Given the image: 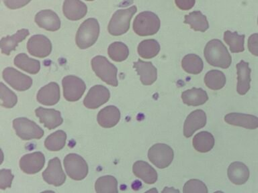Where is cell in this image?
I'll return each mask as SVG.
<instances>
[{"mask_svg":"<svg viewBox=\"0 0 258 193\" xmlns=\"http://www.w3.org/2000/svg\"><path fill=\"white\" fill-rule=\"evenodd\" d=\"M3 78L12 88L18 91L29 89L32 85L31 77L26 75L12 67H7L4 70Z\"/></svg>","mask_w":258,"mask_h":193,"instance_id":"10","label":"cell"},{"mask_svg":"<svg viewBox=\"0 0 258 193\" xmlns=\"http://www.w3.org/2000/svg\"><path fill=\"white\" fill-rule=\"evenodd\" d=\"M161 22L153 12L146 11L139 14L133 22V30L140 36H152L160 29Z\"/></svg>","mask_w":258,"mask_h":193,"instance_id":"3","label":"cell"},{"mask_svg":"<svg viewBox=\"0 0 258 193\" xmlns=\"http://www.w3.org/2000/svg\"><path fill=\"white\" fill-rule=\"evenodd\" d=\"M62 12L68 19L77 21L85 17L88 12V7L84 2L78 0H67L63 2Z\"/></svg>","mask_w":258,"mask_h":193,"instance_id":"21","label":"cell"},{"mask_svg":"<svg viewBox=\"0 0 258 193\" xmlns=\"http://www.w3.org/2000/svg\"><path fill=\"white\" fill-rule=\"evenodd\" d=\"M205 82L208 88L212 90H220L225 86L226 76L223 72L211 70L205 76Z\"/></svg>","mask_w":258,"mask_h":193,"instance_id":"36","label":"cell"},{"mask_svg":"<svg viewBox=\"0 0 258 193\" xmlns=\"http://www.w3.org/2000/svg\"><path fill=\"white\" fill-rule=\"evenodd\" d=\"M227 175L230 181L234 184L242 185L249 180V170L243 162H234L229 165Z\"/></svg>","mask_w":258,"mask_h":193,"instance_id":"25","label":"cell"},{"mask_svg":"<svg viewBox=\"0 0 258 193\" xmlns=\"http://www.w3.org/2000/svg\"><path fill=\"white\" fill-rule=\"evenodd\" d=\"M245 38L244 34L239 35L237 32H232L229 30H227L224 33V40L229 46L232 53H239L244 51Z\"/></svg>","mask_w":258,"mask_h":193,"instance_id":"35","label":"cell"},{"mask_svg":"<svg viewBox=\"0 0 258 193\" xmlns=\"http://www.w3.org/2000/svg\"><path fill=\"white\" fill-rule=\"evenodd\" d=\"M160 48V44L156 40L148 39L141 42L137 48V51L141 58L150 59L159 54Z\"/></svg>","mask_w":258,"mask_h":193,"instance_id":"32","label":"cell"},{"mask_svg":"<svg viewBox=\"0 0 258 193\" xmlns=\"http://www.w3.org/2000/svg\"><path fill=\"white\" fill-rule=\"evenodd\" d=\"M42 178L48 184L54 186H60L64 184L66 176L59 159L54 158L49 160L47 168L42 172Z\"/></svg>","mask_w":258,"mask_h":193,"instance_id":"12","label":"cell"},{"mask_svg":"<svg viewBox=\"0 0 258 193\" xmlns=\"http://www.w3.org/2000/svg\"><path fill=\"white\" fill-rule=\"evenodd\" d=\"M174 158L173 149L165 144H155L148 151V158L158 168H167Z\"/></svg>","mask_w":258,"mask_h":193,"instance_id":"8","label":"cell"},{"mask_svg":"<svg viewBox=\"0 0 258 193\" xmlns=\"http://www.w3.org/2000/svg\"><path fill=\"white\" fill-rule=\"evenodd\" d=\"M66 133L62 130L56 131L48 136L44 141V146L47 150L52 152L61 150L66 146Z\"/></svg>","mask_w":258,"mask_h":193,"instance_id":"34","label":"cell"},{"mask_svg":"<svg viewBox=\"0 0 258 193\" xmlns=\"http://www.w3.org/2000/svg\"><path fill=\"white\" fill-rule=\"evenodd\" d=\"M63 163L67 174L73 180H84L88 174V165L80 155L69 154L64 158Z\"/></svg>","mask_w":258,"mask_h":193,"instance_id":"7","label":"cell"},{"mask_svg":"<svg viewBox=\"0 0 258 193\" xmlns=\"http://www.w3.org/2000/svg\"><path fill=\"white\" fill-rule=\"evenodd\" d=\"M248 49L253 55L258 56V34H253L249 36L247 42Z\"/></svg>","mask_w":258,"mask_h":193,"instance_id":"41","label":"cell"},{"mask_svg":"<svg viewBox=\"0 0 258 193\" xmlns=\"http://www.w3.org/2000/svg\"><path fill=\"white\" fill-rule=\"evenodd\" d=\"M36 116L45 128L51 130L60 126L63 122L60 112L53 109L38 108L35 110Z\"/></svg>","mask_w":258,"mask_h":193,"instance_id":"16","label":"cell"},{"mask_svg":"<svg viewBox=\"0 0 258 193\" xmlns=\"http://www.w3.org/2000/svg\"><path fill=\"white\" fill-rule=\"evenodd\" d=\"M183 104L188 106H199L209 100L207 92L201 88H192L181 93Z\"/></svg>","mask_w":258,"mask_h":193,"instance_id":"27","label":"cell"},{"mask_svg":"<svg viewBox=\"0 0 258 193\" xmlns=\"http://www.w3.org/2000/svg\"><path fill=\"white\" fill-rule=\"evenodd\" d=\"M175 4L179 9L188 10L195 6V0H175Z\"/></svg>","mask_w":258,"mask_h":193,"instance_id":"42","label":"cell"},{"mask_svg":"<svg viewBox=\"0 0 258 193\" xmlns=\"http://www.w3.org/2000/svg\"><path fill=\"white\" fill-rule=\"evenodd\" d=\"M145 193H159L158 190H157V188H151L150 190H147V192Z\"/></svg>","mask_w":258,"mask_h":193,"instance_id":"45","label":"cell"},{"mask_svg":"<svg viewBox=\"0 0 258 193\" xmlns=\"http://www.w3.org/2000/svg\"><path fill=\"white\" fill-rule=\"evenodd\" d=\"M137 12L136 6L117 10L113 14L110 22H109L108 30L111 35L118 36L126 33L130 28L131 20L133 16Z\"/></svg>","mask_w":258,"mask_h":193,"instance_id":"4","label":"cell"},{"mask_svg":"<svg viewBox=\"0 0 258 193\" xmlns=\"http://www.w3.org/2000/svg\"><path fill=\"white\" fill-rule=\"evenodd\" d=\"M62 85L64 98L70 102L80 100L86 89L84 80L74 75H68L62 78Z\"/></svg>","mask_w":258,"mask_h":193,"instance_id":"9","label":"cell"},{"mask_svg":"<svg viewBox=\"0 0 258 193\" xmlns=\"http://www.w3.org/2000/svg\"><path fill=\"white\" fill-rule=\"evenodd\" d=\"M224 120L228 124L248 130H255L258 128V118L253 115L231 113L226 115Z\"/></svg>","mask_w":258,"mask_h":193,"instance_id":"19","label":"cell"},{"mask_svg":"<svg viewBox=\"0 0 258 193\" xmlns=\"http://www.w3.org/2000/svg\"><path fill=\"white\" fill-rule=\"evenodd\" d=\"M192 144L197 152H208L214 148L215 138L211 133L204 131L195 135L193 138Z\"/></svg>","mask_w":258,"mask_h":193,"instance_id":"28","label":"cell"},{"mask_svg":"<svg viewBox=\"0 0 258 193\" xmlns=\"http://www.w3.org/2000/svg\"><path fill=\"white\" fill-rule=\"evenodd\" d=\"M184 23L189 24L195 31L205 32L209 28V22L201 12L195 11L185 16Z\"/></svg>","mask_w":258,"mask_h":193,"instance_id":"30","label":"cell"},{"mask_svg":"<svg viewBox=\"0 0 258 193\" xmlns=\"http://www.w3.org/2000/svg\"><path fill=\"white\" fill-rule=\"evenodd\" d=\"M40 193H55V192H54V191H52V190H45V191H44V192H42Z\"/></svg>","mask_w":258,"mask_h":193,"instance_id":"46","label":"cell"},{"mask_svg":"<svg viewBox=\"0 0 258 193\" xmlns=\"http://www.w3.org/2000/svg\"><path fill=\"white\" fill-rule=\"evenodd\" d=\"M28 51L32 56L45 58L52 51V43L46 36L42 34L32 36L27 42Z\"/></svg>","mask_w":258,"mask_h":193,"instance_id":"13","label":"cell"},{"mask_svg":"<svg viewBox=\"0 0 258 193\" xmlns=\"http://www.w3.org/2000/svg\"><path fill=\"white\" fill-rule=\"evenodd\" d=\"M133 67L136 69L137 73L140 76L141 82L144 85H151L156 81L157 78V68L151 62H145L139 59L134 62Z\"/></svg>","mask_w":258,"mask_h":193,"instance_id":"20","label":"cell"},{"mask_svg":"<svg viewBox=\"0 0 258 193\" xmlns=\"http://www.w3.org/2000/svg\"><path fill=\"white\" fill-rule=\"evenodd\" d=\"M4 3L10 9H17L24 7L26 4L30 3V1H4Z\"/></svg>","mask_w":258,"mask_h":193,"instance_id":"43","label":"cell"},{"mask_svg":"<svg viewBox=\"0 0 258 193\" xmlns=\"http://www.w3.org/2000/svg\"><path fill=\"white\" fill-rule=\"evenodd\" d=\"M207 124V115L202 110H197L187 117L183 125V135L185 138H190L195 132L204 128Z\"/></svg>","mask_w":258,"mask_h":193,"instance_id":"15","label":"cell"},{"mask_svg":"<svg viewBox=\"0 0 258 193\" xmlns=\"http://www.w3.org/2000/svg\"><path fill=\"white\" fill-rule=\"evenodd\" d=\"M0 85L1 106L8 109L14 108L18 102L17 95L3 82H1Z\"/></svg>","mask_w":258,"mask_h":193,"instance_id":"38","label":"cell"},{"mask_svg":"<svg viewBox=\"0 0 258 193\" xmlns=\"http://www.w3.org/2000/svg\"><path fill=\"white\" fill-rule=\"evenodd\" d=\"M29 34V30L21 29L18 30L14 35L2 38L0 42L2 54L10 55L11 52L16 50L18 44L25 40Z\"/></svg>","mask_w":258,"mask_h":193,"instance_id":"26","label":"cell"},{"mask_svg":"<svg viewBox=\"0 0 258 193\" xmlns=\"http://www.w3.org/2000/svg\"><path fill=\"white\" fill-rule=\"evenodd\" d=\"M183 193H209L207 185L199 179H191L185 183Z\"/></svg>","mask_w":258,"mask_h":193,"instance_id":"39","label":"cell"},{"mask_svg":"<svg viewBox=\"0 0 258 193\" xmlns=\"http://www.w3.org/2000/svg\"><path fill=\"white\" fill-rule=\"evenodd\" d=\"M109 56L115 62H122L129 55V50L126 44L121 42H114L109 46L108 49Z\"/></svg>","mask_w":258,"mask_h":193,"instance_id":"37","label":"cell"},{"mask_svg":"<svg viewBox=\"0 0 258 193\" xmlns=\"http://www.w3.org/2000/svg\"><path fill=\"white\" fill-rule=\"evenodd\" d=\"M214 193H224V192H222V191L218 190V191H216V192H215Z\"/></svg>","mask_w":258,"mask_h":193,"instance_id":"47","label":"cell"},{"mask_svg":"<svg viewBox=\"0 0 258 193\" xmlns=\"http://www.w3.org/2000/svg\"><path fill=\"white\" fill-rule=\"evenodd\" d=\"M161 193H180L178 189H175L173 187H165Z\"/></svg>","mask_w":258,"mask_h":193,"instance_id":"44","label":"cell"},{"mask_svg":"<svg viewBox=\"0 0 258 193\" xmlns=\"http://www.w3.org/2000/svg\"><path fill=\"white\" fill-rule=\"evenodd\" d=\"M95 190L96 193H118V181L110 175L101 176L95 183Z\"/></svg>","mask_w":258,"mask_h":193,"instance_id":"33","label":"cell"},{"mask_svg":"<svg viewBox=\"0 0 258 193\" xmlns=\"http://www.w3.org/2000/svg\"><path fill=\"white\" fill-rule=\"evenodd\" d=\"M91 63H92L93 70L103 81L109 85L118 86V82L117 79L118 69L105 56H95L93 58Z\"/></svg>","mask_w":258,"mask_h":193,"instance_id":"5","label":"cell"},{"mask_svg":"<svg viewBox=\"0 0 258 193\" xmlns=\"http://www.w3.org/2000/svg\"><path fill=\"white\" fill-rule=\"evenodd\" d=\"M110 91L106 86L98 84L90 88L84 100L86 108L96 110L110 100Z\"/></svg>","mask_w":258,"mask_h":193,"instance_id":"11","label":"cell"},{"mask_svg":"<svg viewBox=\"0 0 258 193\" xmlns=\"http://www.w3.org/2000/svg\"><path fill=\"white\" fill-rule=\"evenodd\" d=\"M34 20L40 28L48 31H56L60 28L59 17L55 12L50 10H41L36 14Z\"/></svg>","mask_w":258,"mask_h":193,"instance_id":"17","label":"cell"},{"mask_svg":"<svg viewBox=\"0 0 258 193\" xmlns=\"http://www.w3.org/2000/svg\"><path fill=\"white\" fill-rule=\"evenodd\" d=\"M204 55L211 66L228 68L231 66L232 58L227 47L220 40H210L204 50Z\"/></svg>","mask_w":258,"mask_h":193,"instance_id":"1","label":"cell"},{"mask_svg":"<svg viewBox=\"0 0 258 193\" xmlns=\"http://www.w3.org/2000/svg\"><path fill=\"white\" fill-rule=\"evenodd\" d=\"M45 164V157L40 152L24 155L20 160V167L22 172L28 174H34L40 172Z\"/></svg>","mask_w":258,"mask_h":193,"instance_id":"14","label":"cell"},{"mask_svg":"<svg viewBox=\"0 0 258 193\" xmlns=\"http://www.w3.org/2000/svg\"><path fill=\"white\" fill-rule=\"evenodd\" d=\"M257 24H258V18H257Z\"/></svg>","mask_w":258,"mask_h":193,"instance_id":"48","label":"cell"},{"mask_svg":"<svg viewBox=\"0 0 258 193\" xmlns=\"http://www.w3.org/2000/svg\"><path fill=\"white\" fill-rule=\"evenodd\" d=\"M120 120V110L114 106L105 107L99 112L97 117L99 125L104 128H113L118 124Z\"/></svg>","mask_w":258,"mask_h":193,"instance_id":"24","label":"cell"},{"mask_svg":"<svg viewBox=\"0 0 258 193\" xmlns=\"http://www.w3.org/2000/svg\"><path fill=\"white\" fill-rule=\"evenodd\" d=\"M100 34V25L95 18L85 20L77 32L76 44L80 49H87L96 43Z\"/></svg>","mask_w":258,"mask_h":193,"instance_id":"2","label":"cell"},{"mask_svg":"<svg viewBox=\"0 0 258 193\" xmlns=\"http://www.w3.org/2000/svg\"><path fill=\"white\" fill-rule=\"evenodd\" d=\"M237 70V86L238 93L244 95L247 93L251 85V69L249 68V63L241 60L236 65Z\"/></svg>","mask_w":258,"mask_h":193,"instance_id":"22","label":"cell"},{"mask_svg":"<svg viewBox=\"0 0 258 193\" xmlns=\"http://www.w3.org/2000/svg\"><path fill=\"white\" fill-rule=\"evenodd\" d=\"M36 100L40 104L51 106L60 100V88L56 82H50L38 90Z\"/></svg>","mask_w":258,"mask_h":193,"instance_id":"18","label":"cell"},{"mask_svg":"<svg viewBox=\"0 0 258 193\" xmlns=\"http://www.w3.org/2000/svg\"><path fill=\"white\" fill-rule=\"evenodd\" d=\"M14 175L12 171L8 169H2L0 170V188L5 190L6 188H10L12 186Z\"/></svg>","mask_w":258,"mask_h":193,"instance_id":"40","label":"cell"},{"mask_svg":"<svg viewBox=\"0 0 258 193\" xmlns=\"http://www.w3.org/2000/svg\"><path fill=\"white\" fill-rule=\"evenodd\" d=\"M133 172L135 176L141 178L146 184H154L158 178V174L156 170L149 163L145 161H137L133 164Z\"/></svg>","mask_w":258,"mask_h":193,"instance_id":"23","label":"cell"},{"mask_svg":"<svg viewBox=\"0 0 258 193\" xmlns=\"http://www.w3.org/2000/svg\"><path fill=\"white\" fill-rule=\"evenodd\" d=\"M14 64L20 69L32 74H37L40 69L39 60L28 57L25 53L18 54L14 58Z\"/></svg>","mask_w":258,"mask_h":193,"instance_id":"29","label":"cell"},{"mask_svg":"<svg viewBox=\"0 0 258 193\" xmlns=\"http://www.w3.org/2000/svg\"><path fill=\"white\" fill-rule=\"evenodd\" d=\"M13 128L16 135L25 141L39 140L44 134V130L35 122L26 118L15 119L13 121Z\"/></svg>","mask_w":258,"mask_h":193,"instance_id":"6","label":"cell"},{"mask_svg":"<svg viewBox=\"0 0 258 193\" xmlns=\"http://www.w3.org/2000/svg\"><path fill=\"white\" fill-rule=\"evenodd\" d=\"M181 67L187 73L198 74L203 71L204 63L199 56L195 54H189L181 60Z\"/></svg>","mask_w":258,"mask_h":193,"instance_id":"31","label":"cell"}]
</instances>
